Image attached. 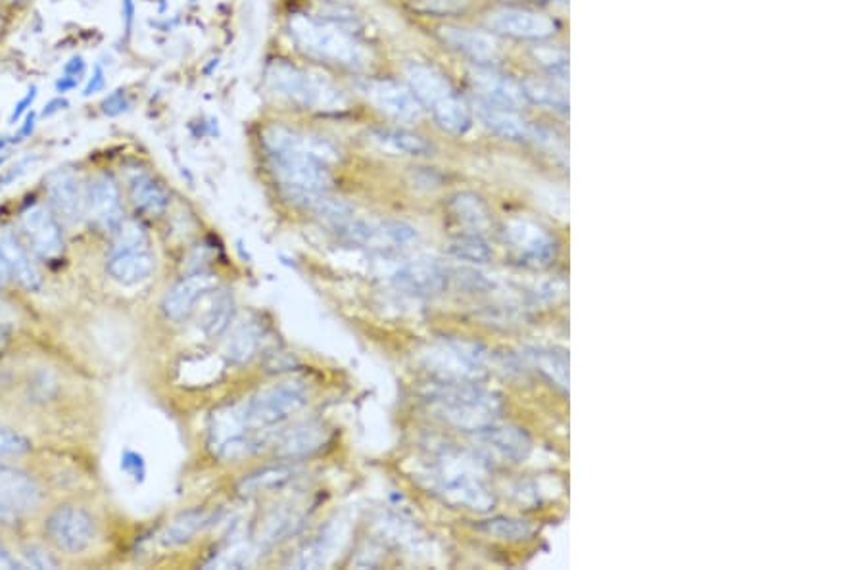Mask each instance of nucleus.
<instances>
[{
  "label": "nucleus",
  "mask_w": 864,
  "mask_h": 570,
  "mask_svg": "<svg viewBox=\"0 0 864 570\" xmlns=\"http://www.w3.org/2000/svg\"><path fill=\"white\" fill-rule=\"evenodd\" d=\"M293 479L294 471L291 466H265L262 471L248 474V476L238 484V492L243 495L265 494V492H273V490H279V488L286 487Z\"/></svg>",
  "instance_id": "33"
},
{
  "label": "nucleus",
  "mask_w": 864,
  "mask_h": 570,
  "mask_svg": "<svg viewBox=\"0 0 864 570\" xmlns=\"http://www.w3.org/2000/svg\"><path fill=\"white\" fill-rule=\"evenodd\" d=\"M429 400L439 415L461 431L479 432L495 423L503 411L500 394L479 383H440Z\"/></svg>",
  "instance_id": "2"
},
{
  "label": "nucleus",
  "mask_w": 864,
  "mask_h": 570,
  "mask_svg": "<svg viewBox=\"0 0 864 570\" xmlns=\"http://www.w3.org/2000/svg\"><path fill=\"white\" fill-rule=\"evenodd\" d=\"M264 145L273 174L296 203L314 206L331 187V166L338 160L328 140L307 132L273 126L264 132Z\"/></svg>",
  "instance_id": "1"
},
{
  "label": "nucleus",
  "mask_w": 864,
  "mask_h": 570,
  "mask_svg": "<svg viewBox=\"0 0 864 570\" xmlns=\"http://www.w3.org/2000/svg\"><path fill=\"white\" fill-rule=\"evenodd\" d=\"M79 77H71V76H62L57 81V91L60 92V95H63V92H70L76 89L77 85H79Z\"/></svg>",
  "instance_id": "50"
},
{
  "label": "nucleus",
  "mask_w": 864,
  "mask_h": 570,
  "mask_svg": "<svg viewBox=\"0 0 864 570\" xmlns=\"http://www.w3.org/2000/svg\"><path fill=\"white\" fill-rule=\"evenodd\" d=\"M452 212L453 216L474 233H482L490 225L489 208L484 206L479 196L471 195V193L453 196Z\"/></svg>",
  "instance_id": "36"
},
{
  "label": "nucleus",
  "mask_w": 864,
  "mask_h": 570,
  "mask_svg": "<svg viewBox=\"0 0 864 570\" xmlns=\"http://www.w3.org/2000/svg\"><path fill=\"white\" fill-rule=\"evenodd\" d=\"M31 450L28 439H23L20 432L0 426V458H18Z\"/></svg>",
  "instance_id": "42"
},
{
  "label": "nucleus",
  "mask_w": 864,
  "mask_h": 570,
  "mask_svg": "<svg viewBox=\"0 0 864 570\" xmlns=\"http://www.w3.org/2000/svg\"><path fill=\"white\" fill-rule=\"evenodd\" d=\"M20 222L21 229L39 258L57 259L62 254V230L47 206H31L21 214Z\"/></svg>",
  "instance_id": "17"
},
{
  "label": "nucleus",
  "mask_w": 864,
  "mask_h": 570,
  "mask_svg": "<svg viewBox=\"0 0 864 570\" xmlns=\"http://www.w3.org/2000/svg\"><path fill=\"white\" fill-rule=\"evenodd\" d=\"M129 193L137 208L148 214H161L169 206V193L154 177L137 171L129 177Z\"/></svg>",
  "instance_id": "31"
},
{
  "label": "nucleus",
  "mask_w": 864,
  "mask_h": 570,
  "mask_svg": "<svg viewBox=\"0 0 864 570\" xmlns=\"http://www.w3.org/2000/svg\"><path fill=\"white\" fill-rule=\"evenodd\" d=\"M8 277H10V272H8L7 262H4V256H2V252H0V285H4Z\"/></svg>",
  "instance_id": "56"
},
{
  "label": "nucleus",
  "mask_w": 864,
  "mask_h": 570,
  "mask_svg": "<svg viewBox=\"0 0 864 570\" xmlns=\"http://www.w3.org/2000/svg\"><path fill=\"white\" fill-rule=\"evenodd\" d=\"M0 492L18 509L20 515L33 511L41 503V488L36 480L10 466H0Z\"/></svg>",
  "instance_id": "29"
},
{
  "label": "nucleus",
  "mask_w": 864,
  "mask_h": 570,
  "mask_svg": "<svg viewBox=\"0 0 864 570\" xmlns=\"http://www.w3.org/2000/svg\"><path fill=\"white\" fill-rule=\"evenodd\" d=\"M448 250L453 258L469 262V264H489L490 258H492L490 244L484 240L481 233H474V230L453 238Z\"/></svg>",
  "instance_id": "38"
},
{
  "label": "nucleus",
  "mask_w": 864,
  "mask_h": 570,
  "mask_svg": "<svg viewBox=\"0 0 864 570\" xmlns=\"http://www.w3.org/2000/svg\"><path fill=\"white\" fill-rule=\"evenodd\" d=\"M37 98V87H31L29 89L28 95L26 97L21 98L20 102L14 106V110H12V116H10V124H16V121H20L21 116H28L29 108L33 106V102H36Z\"/></svg>",
  "instance_id": "46"
},
{
  "label": "nucleus",
  "mask_w": 864,
  "mask_h": 570,
  "mask_svg": "<svg viewBox=\"0 0 864 570\" xmlns=\"http://www.w3.org/2000/svg\"><path fill=\"white\" fill-rule=\"evenodd\" d=\"M124 14H126L127 29L131 28L132 14H135V0H124Z\"/></svg>",
  "instance_id": "55"
},
{
  "label": "nucleus",
  "mask_w": 864,
  "mask_h": 570,
  "mask_svg": "<svg viewBox=\"0 0 864 570\" xmlns=\"http://www.w3.org/2000/svg\"><path fill=\"white\" fill-rule=\"evenodd\" d=\"M328 442L327 426L323 423H304L286 432L277 444V455L283 460H304L320 452Z\"/></svg>",
  "instance_id": "26"
},
{
  "label": "nucleus",
  "mask_w": 864,
  "mask_h": 570,
  "mask_svg": "<svg viewBox=\"0 0 864 570\" xmlns=\"http://www.w3.org/2000/svg\"><path fill=\"white\" fill-rule=\"evenodd\" d=\"M450 49L468 56L473 62H494L500 56V45L494 37L484 31H474L468 28H444L440 31Z\"/></svg>",
  "instance_id": "24"
},
{
  "label": "nucleus",
  "mask_w": 864,
  "mask_h": 570,
  "mask_svg": "<svg viewBox=\"0 0 864 570\" xmlns=\"http://www.w3.org/2000/svg\"><path fill=\"white\" fill-rule=\"evenodd\" d=\"M87 212L100 229L116 230L124 223V206L119 188L112 177L100 175L87 190Z\"/></svg>",
  "instance_id": "19"
},
{
  "label": "nucleus",
  "mask_w": 864,
  "mask_h": 570,
  "mask_svg": "<svg viewBox=\"0 0 864 570\" xmlns=\"http://www.w3.org/2000/svg\"><path fill=\"white\" fill-rule=\"evenodd\" d=\"M214 519H216V513L208 511V509L187 511L169 522L160 534V543L164 548H177V546L190 542L196 534L208 529Z\"/></svg>",
  "instance_id": "30"
},
{
  "label": "nucleus",
  "mask_w": 864,
  "mask_h": 570,
  "mask_svg": "<svg viewBox=\"0 0 864 570\" xmlns=\"http://www.w3.org/2000/svg\"><path fill=\"white\" fill-rule=\"evenodd\" d=\"M505 240L517 259L529 267H548L558 254L556 238L542 225L529 219L509 222Z\"/></svg>",
  "instance_id": "12"
},
{
  "label": "nucleus",
  "mask_w": 864,
  "mask_h": 570,
  "mask_svg": "<svg viewBox=\"0 0 864 570\" xmlns=\"http://www.w3.org/2000/svg\"><path fill=\"white\" fill-rule=\"evenodd\" d=\"M471 83L481 98V105L508 110H519L524 105L523 87L498 71L477 70L471 76Z\"/></svg>",
  "instance_id": "21"
},
{
  "label": "nucleus",
  "mask_w": 864,
  "mask_h": 570,
  "mask_svg": "<svg viewBox=\"0 0 864 570\" xmlns=\"http://www.w3.org/2000/svg\"><path fill=\"white\" fill-rule=\"evenodd\" d=\"M489 28L500 36L521 41H544L556 36L558 23L550 16L527 8H503L490 14Z\"/></svg>",
  "instance_id": "14"
},
{
  "label": "nucleus",
  "mask_w": 864,
  "mask_h": 570,
  "mask_svg": "<svg viewBox=\"0 0 864 570\" xmlns=\"http://www.w3.org/2000/svg\"><path fill=\"white\" fill-rule=\"evenodd\" d=\"M112 252L108 256V275L121 286L145 283L154 273L156 259L150 250L147 230L137 222L121 223Z\"/></svg>",
  "instance_id": "8"
},
{
  "label": "nucleus",
  "mask_w": 864,
  "mask_h": 570,
  "mask_svg": "<svg viewBox=\"0 0 864 570\" xmlns=\"http://www.w3.org/2000/svg\"><path fill=\"white\" fill-rule=\"evenodd\" d=\"M419 360L439 383H479L489 375V350L465 338H439L421 350Z\"/></svg>",
  "instance_id": "5"
},
{
  "label": "nucleus",
  "mask_w": 864,
  "mask_h": 570,
  "mask_svg": "<svg viewBox=\"0 0 864 570\" xmlns=\"http://www.w3.org/2000/svg\"><path fill=\"white\" fill-rule=\"evenodd\" d=\"M477 529L503 542H521L534 532L529 521L516 517H492L489 521H482Z\"/></svg>",
  "instance_id": "37"
},
{
  "label": "nucleus",
  "mask_w": 864,
  "mask_h": 570,
  "mask_svg": "<svg viewBox=\"0 0 864 570\" xmlns=\"http://www.w3.org/2000/svg\"><path fill=\"white\" fill-rule=\"evenodd\" d=\"M524 98L540 106H548L551 110L567 111L569 98L559 85L544 81V79H527L523 85Z\"/></svg>",
  "instance_id": "40"
},
{
  "label": "nucleus",
  "mask_w": 864,
  "mask_h": 570,
  "mask_svg": "<svg viewBox=\"0 0 864 570\" xmlns=\"http://www.w3.org/2000/svg\"><path fill=\"white\" fill-rule=\"evenodd\" d=\"M256 557V550L252 543H235L229 550L219 553L209 561L208 567L214 569H245L251 567Z\"/></svg>",
  "instance_id": "41"
},
{
  "label": "nucleus",
  "mask_w": 864,
  "mask_h": 570,
  "mask_svg": "<svg viewBox=\"0 0 864 570\" xmlns=\"http://www.w3.org/2000/svg\"><path fill=\"white\" fill-rule=\"evenodd\" d=\"M310 400L306 384L298 381H285L273 384L269 389L262 390L256 396H252L245 405L246 419L258 432H267L277 424L285 423L288 419L304 410Z\"/></svg>",
  "instance_id": "10"
},
{
  "label": "nucleus",
  "mask_w": 864,
  "mask_h": 570,
  "mask_svg": "<svg viewBox=\"0 0 864 570\" xmlns=\"http://www.w3.org/2000/svg\"><path fill=\"white\" fill-rule=\"evenodd\" d=\"M8 336V312L7 307L0 304V346L4 344Z\"/></svg>",
  "instance_id": "53"
},
{
  "label": "nucleus",
  "mask_w": 864,
  "mask_h": 570,
  "mask_svg": "<svg viewBox=\"0 0 864 570\" xmlns=\"http://www.w3.org/2000/svg\"><path fill=\"white\" fill-rule=\"evenodd\" d=\"M85 73V60L84 56H73L70 62L63 66V76L79 77Z\"/></svg>",
  "instance_id": "49"
},
{
  "label": "nucleus",
  "mask_w": 864,
  "mask_h": 570,
  "mask_svg": "<svg viewBox=\"0 0 864 570\" xmlns=\"http://www.w3.org/2000/svg\"><path fill=\"white\" fill-rule=\"evenodd\" d=\"M301 511L298 509L281 508L275 509L272 515L267 517L262 527L259 543L273 546V543L285 540L286 535L294 534L302 527Z\"/></svg>",
  "instance_id": "35"
},
{
  "label": "nucleus",
  "mask_w": 864,
  "mask_h": 570,
  "mask_svg": "<svg viewBox=\"0 0 864 570\" xmlns=\"http://www.w3.org/2000/svg\"><path fill=\"white\" fill-rule=\"evenodd\" d=\"M479 118H481L482 126L505 140L524 142V140L534 139V135H537L534 127L530 126L527 119L521 118L517 110L481 105Z\"/></svg>",
  "instance_id": "28"
},
{
  "label": "nucleus",
  "mask_w": 864,
  "mask_h": 570,
  "mask_svg": "<svg viewBox=\"0 0 864 570\" xmlns=\"http://www.w3.org/2000/svg\"><path fill=\"white\" fill-rule=\"evenodd\" d=\"M129 106H131V102H129L126 91L119 89V91H114L112 95H108V97L105 98L102 110H105V114H108V116H119V114L129 110Z\"/></svg>",
  "instance_id": "45"
},
{
  "label": "nucleus",
  "mask_w": 864,
  "mask_h": 570,
  "mask_svg": "<svg viewBox=\"0 0 864 570\" xmlns=\"http://www.w3.org/2000/svg\"><path fill=\"white\" fill-rule=\"evenodd\" d=\"M0 252L4 256V262H7L8 272L18 278V283L23 288H28L31 293H36V291L41 288V273L37 269V265L33 264V259L29 258L28 250L21 246L20 240H18L12 230H0Z\"/></svg>",
  "instance_id": "27"
},
{
  "label": "nucleus",
  "mask_w": 864,
  "mask_h": 570,
  "mask_svg": "<svg viewBox=\"0 0 864 570\" xmlns=\"http://www.w3.org/2000/svg\"><path fill=\"white\" fill-rule=\"evenodd\" d=\"M20 513H18V509L10 503V501L4 498V494L0 492V522H7V524H10V522L18 521L20 519Z\"/></svg>",
  "instance_id": "48"
},
{
  "label": "nucleus",
  "mask_w": 864,
  "mask_h": 570,
  "mask_svg": "<svg viewBox=\"0 0 864 570\" xmlns=\"http://www.w3.org/2000/svg\"><path fill=\"white\" fill-rule=\"evenodd\" d=\"M47 532L60 550L77 556L91 548L97 527L85 509L66 505L47 519Z\"/></svg>",
  "instance_id": "13"
},
{
  "label": "nucleus",
  "mask_w": 864,
  "mask_h": 570,
  "mask_svg": "<svg viewBox=\"0 0 864 570\" xmlns=\"http://www.w3.org/2000/svg\"><path fill=\"white\" fill-rule=\"evenodd\" d=\"M405 79L423 108L432 111L444 131L465 135L471 129V114L463 105L446 77L429 63L412 62L405 66Z\"/></svg>",
  "instance_id": "4"
},
{
  "label": "nucleus",
  "mask_w": 864,
  "mask_h": 570,
  "mask_svg": "<svg viewBox=\"0 0 864 570\" xmlns=\"http://www.w3.org/2000/svg\"><path fill=\"white\" fill-rule=\"evenodd\" d=\"M265 79L277 97L306 110L336 111L346 106V97L336 85L285 60L269 63Z\"/></svg>",
  "instance_id": "3"
},
{
  "label": "nucleus",
  "mask_w": 864,
  "mask_h": 570,
  "mask_svg": "<svg viewBox=\"0 0 864 570\" xmlns=\"http://www.w3.org/2000/svg\"><path fill=\"white\" fill-rule=\"evenodd\" d=\"M33 129H36V114H33V111H29L28 116H26V124H23V127H21V139H23V137H29V135L33 132Z\"/></svg>",
  "instance_id": "54"
},
{
  "label": "nucleus",
  "mask_w": 864,
  "mask_h": 570,
  "mask_svg": "<svg viewBox=\"0 0 864 570\" xmlns=\"http://www.w3.org/2000/svg\"><path fill=\"white\" fill-rule=\"evenodd\" d=\"M63 108H68V100H63V98H55V100H50L49 105L45 106V110H42V118H50V116H55V114L63 110Z\"/></svg>",
  "instance_id": "51"
},
{
  "label": "nucleus",
  "mask_w": 864,
  "mask_h": 570,
  "mask_svg": "<svg viewBox=\"0 0 864 570\" xmlns=\"http://www.w3.org/2000/svg\"><path fill=\"white\" fill-rule=\"evenodd\" d=\"M348 529L344 521L327 522L325 529L320 530L312 542L304 546V550L294 559L296 569H321L331 563V559L341 550V543L346 540Z\"/></svg>",
  "instance_id": "23"
},
{
  "label": "nucleus",
  "mask_w": 864,
  "mask_h": 570,
  "mask_svg": "<svg viewBox=\"0 0 864 570\" xmlns=\"http://www.w3.org/2000/svg\"><path fill=\"white\" fill-rule=\"evenodd\" d=\"M216 285L217 278L214 275H206V273L183 278L181 283H177L164 298L161 307H164L166 317L175 323L187 320L188 315L195 312L196 304L204 296H208L216 288Z\"/></svg>",
  "instance_id": "20"
},
{
  "label": "nucleus",
  "mask_w": 864,
  "mask_h": 570,
  "mask_svg": "<svg viewBox=\"0 0 864 570\" xmlns=\"http://www.w3.org/2000/svg\"><path fill=\"white\" fill-rule=\"evenodd\" d=\"M294 42L307 55L325 62L362 68L367 63V50L333 21H321L310 16H294L288 23Z\"/></svg>",
  "instance_id": "6"
},
{
  "label": "nucleus",
  "mask_w": 864,
  "mask_h": 570,
  "mask_svg": "<svg viewBox=\"0 0 864 570\" xmlns=\"http://www.w3.org/2000/svg\"><path fill=\"white\" fill-rule=\"evenodd\" d=\"M477 434L482 444L489 445L490 450L502 455L503 460L513 461V463L527 460L532 452V439L527 431L516 424L492 423Z\"/></svg>",
  "instance_id": "22"
},
{
  "label": "nucleus",
  "mask_w": 864,
  "mask_h": 570,
  "mask_svg": "<svg viewBox=\"0 0 864 570\" xmlns=\"http://www.w3.org/2000/svg\"><path fill=\"white\" fill-rule=\"evenodd\" d=\"M49 198L52 208L63 222L76 225L81 223L87 214V193L81 187V181L71 169H57L47 179Z\"/></svg>",
  "instance_id": "18"
},
{
  "label": "nucleus",
  "mask_w": 864,
  "mask_h": 570,
  "mask_svg": "<svg viewBox=\"0 0 864 570\" xmlns=\"http://www.w3.org/2000/svg\"><path fill=\"white\" fill-rule=\"evenodd\" d=\"M262 442V432L246 419L245 405H225L212 413L208 423V445L219 460L235 461L254 452Z\"/></svg>",
  "instance_id": "9"
},
{
  "label": "nucleus",
  "mask_w": 864,
  "mask_h": 570,
  "mask_svg": "<svg viewBox=\"0 0 864 570\" xmlns=\"http://www.w3.org/2000/svg\"><path fill=\"white\" fill-rule=\"evenodd\" d=\"M233 317H235V299H233V294L225 293V291L217 294L214 293L212 304L204 313V320L200 323L203 333L208 338L222 336L229 328Z\"/></svg>",
  "instance_id": "34"
},
{
  "label": "nucleus",
  "mask_w": 864,
  "mask_h": 570,
  "mask_svg": "<svg viewBox=\"0 0 864 570\" xmlns=\"http://www.w3.org/2000/svg\"><path fill=\"white\" fill-rule=\"evenodd\" d=\"M363 91L371 102L389 118L404 121V124H415L423 118L425 108L413 95L412 89L405 85H400L397 81H386V79L384 81H370Z\"/></svg>",
  "instance_id": "16"
},
{
  "label": "nucleus",
  "mask_w": 864,
  "mask_h": 570,
  "mask_svg": "<svg viewBox=\"0 0 864 570\" xmlns=\"http://www.w3.org/2000/svg\"><path fill=\"white\" fill-rule=\"evenodd\" d=\"M530 362L542 375L556 384L558 389L567 392L569 390V357L563 350L558 348H532L529 350Z\"/></svg>",
  "instance_id": "32"
},
{
  "label": "nucleus",
  "mask_w": 864,
  "mask_h": 570,
  "mask_svg": "<svg viewBox=\"0 0 864 570\" xmlns=\"http://www.w3.org/2000/svg\"><path fill=\"white\" fill-rule=\"evenodd\" d=\"M371 142L379 150L392 156H410L423 158L432 153V145L418 132L408 131L404 127H375L367 132Z\"/></svg>",
  "instance_id": "25"
},
{
  "label": "nucleus",
  "mask_w": 864,
  "mask_h": 570,
  "mask_svg": "<svg viewBox=\"0 0 864 570\" xmlns=\"http://www.w3.org/2000/svg\"><path fill=\"white\" fill-rule=\"evenodd\" d=\"M436 494L453 508L489 513L495 505V495L469 461L444 460L432 476Z\"/></svg>",
  "instance_id": "7"
},
{
  "label": "nucleus",
  "mask_w": 864,
  "mask_h": 570,
  "mask_svg": "<svg viewBox=\"0 0 864 570\" xmlns=\"http://www.w3.org/2000/svg\"><path fill=\"white\" fill-rule=\"evenodd\" d=\"M23 559H26V564L33 567V569H57V561H52L49 553L39 546L26 548Z\"/></svg>",
  "instance_id": "44"
},
{
  "label": "nucleus",
  "mask_w": 864,
  "mask_h": 570,
  "mask_svg": "<svg viewBox=\"0 0 864 570\" xmlns=\"http://www.w3.org/2000/svg\"><path fill=\"white\" fill-rule=\"evenodd\" d=\"M106 87V77H105V70L100 68V66H97L95 68V71H92L91 79L87 81V85H85V97H91V95H97V92L105 91Z\"/></svg>",
  "instance_id": "47"
},
{
  "label": "nucleus",
  "mask_w": 864,
  "mask_h": 570,
  "mask_svg": "<svg viewBox=\"0 0 864 570\" xmlns=\"http://www.w3.org/2000/svg\"><path fill=\"white\" fill-rule=\"evenodd\" d=\"M0 569H20V564L16 563L14 557L10 556L2 546H0Z\"/></svg>",
  "instance_id": "52"
},
{
  "label": "nucleus",
  "mask_w": 864,
  "mask_h": 570,
  "mask_svg": "<svg viewBox=\"0 0 864 570\" xmlns=\"http://www.w3.org/2000/svg\"><path fill=\"white\" fill-rule=\"evenodd\" d=\"M0 166H2V160H0Z\"/></svg>",
  "instance_id": "57"
},
{
  "label": "nucleus",
  "mask_w": 864,
  "mask_h": 570,
  "mask_svg": "<svg viewBox=\"0 0 864 570\" xmlns=\"http://www.w3.org/2000/svg\"><path fill=\"white\" fill-rule=\"evenodd\" d=\"M344 240L357 246H370L375 250H405L418 243L419 233L405 222H367L350 216L346 222L336 225Z\"/></svg>",
  "instance_id": "11"
},
{
  "label": "nucleus",
  "mask_w": 864,
  "mask_h": 570,
  "mask_svg": "<svg viewBox=\"0 0 864 570\" xmlns=\"http://www.w3.org/2000/svg\"><path fill=\"white\" fill-rule=\"evenodd\" d=\"M448 269L439 259L431 256H419L412 262L400 265L394 273V283L400 291L413 296H436L444 293L448 286Z\"/></svg>",
  "instance_id": "15"
},
{
  "label": "nucleus",
  "mask_w": 864,
  "mask_h": 570,
  "mask_svg": "<svg viewBox=\"0 0 864 570\" xmlns=\"http://www.w3.org/2000/svg\"><path fill=\"white\" fill-rule=\"evenodd\" d=\"M259 344H262V334H259L258 327L243 325L233 333L229 342L225 344V354L233 363L251 362L252 357L258 354Z\"/></svg>",
  "instance_id": "39"
},
{
  "label": "nucleus",
  "mask_w": 864,
  "mask_h": 570,
  "mask_svg": "<svg viewBox=\"0 0 864 570\" xmlns=\"http://www.w3.org/2000/svg\"><path fill=\"white\" fill-rule=\"evenodd\" d=\"M121 471L129 474L135 482H143V480H145V474H147V465H145L143 455L127 450V452L121 455Z\"/></svg>",
  "instance_id": "43"
}]
</instances>
